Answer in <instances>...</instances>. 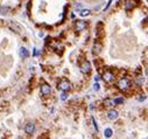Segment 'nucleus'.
Returning <instances> with one entry per match:
<instances>
[{
  "label": "nucleus",
  "instance_id": "nucleus-3",
  "mask_svg": "<svg viewBox=\"0 0 148 139\" xmlns=\"http://www.w3.org/2000/svg\"><path fill=\"white\" fill-rule=\"evenodd\" d=\"M70 87H71V84H70L69 81L62 79V81L58 83V87H57V88H58L59 90H62V91H68V90H70Z\"/></svg>",
  "mask_w": 148,
  "mask_h": 139
},
{
  "label": "nucleus",
  "instance_id": "nucleus-4",
  "mask_svg": "<svg viewBox=\"0 0 148 139\" xmlns=\"http://www.w3.org/2000/svg\"><path fill=\"white\" fill-rule=\"evenodd\" d=\"M81 71L83 72V74H90V71H91V64H90V62L88 61H85V62H83L82 63V66H81Z\"/></svg>",
  "mask_w": 148,
  "mask_h": 139
},
{
  "label": "nucleus",
  "instance_id": "nucleus-13",
  "mask_svg": "<svg viewBox=\"0 0 148 139\" xmlns=\"http://www.w3.org/2000/svg\"><path fill=\"white\" fill-rule=\"evenodd\" d=\"M90 13H91V11L90 9H81V12H79V15L81 16H88V15H90Z\"/></svg>",
  "mask_w": 148,
  "mask_h": 139
},
{
  "label": "nucleus",
  "instance_id": "nucleus-15",
  "mask_svg": "<svg viewBox=\"0 0 148 139\" xmlns=\"http://www.w3.org/2000/svg\"><path fill=\"white\" fill-rule=\"evenodd\" d=\"M104 135H105V137H106V138L112 137V130H111V129H106V130H105V132H104Z\"/></svg>",
  "mask_w": 148,
  "mask_h": 139
},
{
  "label": "nucleus",
  "instance_id": "nucleus-23",
  "mask_svg": "<svg viewBox=\"0 0 148 139\" xmlns=\"http://www.w3.org/2000/svg\"><path fill=\"white\" fill-rule=\"evenodd\" d=\"M111 2H112V1H109V2H107V6L105 7V9H104V11H106V9H107V8L110 7V5H111Z\"/></svg>",
  "mask_w": 148,
  "mask_h": 139
},
{
  "label": "nucleus",
  "instance_id": "nucleus-21",
  "mask_svg": "<svg viewBox=\"0 0 148 139\" xmlns=\"http://www.w3.org/2000/svg\"><path fill=\"white\" fill-rule=\"evenodd\" d=\"M33 55H34V56H37V55H39V52H37L36 48H34V50H33Z\"/></svg>",
  "mask_w": 148,
  "mask_h": 139
},
{
  "label": "nucleus",
  "instance_id": "nucleus-24",
  "mask_svg": "<svg viewBox=\"0 0 148 139\" xmlns=\"http://www.w3.org/2000/svg\"><path fill=\"white\" fill-rule=\"evenodd\" d=\"M98 79H99V76H96V77H94V81H96V82H97V81H98Z\"/></svg>",
  "mask_w": 148,
  "mask_h": 139
},
{
  "label": "nucleus",
  "instance_id": "nucleus-2",
  "mask_svg": "<svg viewBox=\"0 0 148 139\" xmlns=\"http://www.w3.org/2000/svg\"><path fill=\"white\" fill-rule=\"evenodd\" d=\"M86 26H88L86 21H83V20H77V21L75 22V29H76L77 32L84 31V29L86 28Z\"/></svg>",
  "mask_w": 148,
  "mask_h": 139
},
{
  "label": "nucleus",
  "instance_id": "nucleus-12",
  "mask_svg": "<svg viewBox=\"0 0 148 139\" xmlns=\"http://www.w3.org/2000/svg\"><path fill=\"white\" fill-rule=\"evenodd\" d=\"M19 53H20L21 59H27V57H28V55H29V53H28L27 48H25V47H21V48H20V50H19Z\"/></svg>",
  "mask_w": 148,
  "mask_h": 139
},
{
  "label": "nucleus",
  "instance_id": "nucleus-19",
  "mask_svg": "<svg viewBox=\"0 0 148 139\" xmlns=\"http://www.w3.org/2000/svg\"><path fill=\"white\" fill-rule=\"evenodd\" d=\"M99 87H100V85H99L98 83H94V85H93V89H94L96 91H98V90H99Z\"/></svg>",
  "mask_w": 148,
  "mask_h": 139
},
{
  "label": "nucleus",
  "instance_id": "nucleus-25",
  "mask_svg": "<svg viewBox=\"0 0 148 139\" xmlns=\"http://www.w3.org/2000/svg\"><path fill=\"white\" fill-rule=\"evenodd\" d=\"M147 75H148V69H147Z\"/></svg>",
  "mask_w": 148,
  "mask_h": 139
},
{
  "label": "nucleus",
  "instance_id": "nucleus-8",
  "mask_svg": "<svg viewBox=\"0 0 148 139\" xmlns=\"http://www.w3.org/2000/svg\"><path fill=\"white\" fill-rule=\"evenodd\" d=\"M34 131H35V124L34 123H28L26 125V127H25V132L27 135H33Z\"/></svg>",
  "mask_w": 148,
  "mask_h": 139
},
{
  "label": "nucleus",
  "instance_id": "nucleus-20",
  "mask_svg": "<svg viewBox=\"0 0 148 139\" xmlns=\"http://www.w3.org/2000/svg\"><path fill=\"white\" fill-rule=\"evenodd\" d=\"M92 122H93V126H94V129H96V131H98V125H97V123H96V120H94V118H92Z\"/></svg>",
  "mask_w": 148,
  "mask_h": 139
},
{
  "label": "nucleus",
  "instance_id": "nucleus-11",
  "mask_svg": "<svg viewBox=\"0 0 148 139\" xmlns=\"http://www.w3.org/2000/svg\"><path fill=\"white\" fill-rule=\"evenodd\" d=\"M100 52H101V44L98 43V42H96L94 46H93V50H92V53H93V55H98Z\"/></svg>",
  "mask_w": 148,
  "mask_h": 139
},
{
  "label": "nucleus",
  "instance_id": "nucleus-17",
  "mask_svg": "<svg viewBox=\"0 0 148 139\" xmlns=\"http://www.w3.org/2000/svg\"><path fill=\"white\" fill-rule=\"evenodd\" d=\"M135 81H136V83L139 84V85H142V83H144V77H141V76H139V77H136L135 78Z\"/></svg>",
  "mask_w": 148,
  "mask_h": 139
},
{
  "label": "nucleus",
  "instance_id": "nucleus-10",
  "mask_svg": "<svg viewBox=\"0 0 148 139\" xmlns=\"http://www.w3.org/2000/svg\"><path fill=\"white\" fill-rule=\"evenodd\" d=\"M118 117H119V113L116 111V110H111V111H109V113H107V118H109L110 120H116Z\"/></svg>",
  "mask_w": 148,
  "mask_h": 139
},
{
  "label": "nucleus",
  "instance_id": "nucleus-5",
  "mask_svg": "<svg viewBox=\"0 0 148 139\" xmlns=\"http://www.w3.org/2000/svg\"><path fill=\"white\" fill-rule=\"evenodd\" d=\"M50 92H51V88L49 84H43L41 87V95L42 96H48V95H50Z\"/></svg>",
  "mask_w": 148,
  "mask_h": 139
},
{
  "label": "nucleus",
  "instance_id": "nucleus-18",
  "mask_svg": "<svg viewBox=\"0 0 148 139\" xmlns=\"http://www.w3.org/2000/svg\"><path fill=\"white\" fill-rule=\"evenodd\" d=\"M66 98H68V95L65 94V91H63L62 95H61V99H62V101H65Z\"/></svg>",
  "mask_w": 148,
  "mask_h": 139
},
{
  "label": "nucleus",
  "instance_id": "nucleus-7",
  "mask_svg": "<svg viewBox=\"0 0 148 139\" xmlns=\"http://www.w3.org/2000/svg\"><path fill=\"white\" fill-rule=\"evenodd\" d=\"M135 1L134 0H126L125 1V6H124V8H125V11H131V9H133L134 7H135Z\"/></svg>",
  "mask_w": 148,
  "mask_h": 139
},
{
  "label": "nucleus",
  "instance_id": "nucleus-9",
  "mask_svg": "<svg viewBox=\"0 0 148 139\" xmlns=\"http://www.w3.org/2000/svg\"><path fill=\"white\" fill-rule=\"evenodd\" d=\"M103 78H104V81H105V82H111V81H113L114 75H113L111 71H105V72H104V75H103Z\"/></svg>",
  "mask_w": 148,
  "mask_h": 139
},
{
  "label": "nucleus",
  "instance_id": "nucleus-1",
  "mask_svg": "<svg viewBox=\"0 0 148 139\" xmlns=\"http://www.w3.org/2000/svg\"><path fill=\"white\" fill-rule=\"evenodd\" d=\"M117 87H118L120 90H127V89L131 88V81L128 78H121L118 82Z\"/></svg>",
  "mask_w": 148,
  "mask_h": 139
},
{
  "label": "nucleus",
  "instance_id": "nucleus-26",
  "mask_svg": "<svg viewBox=\"0 0 148 139\" xmlns=\"http://www.w3.org/2000/svg\"><path fill=\"white\" fill-rule=\"evenodd\" d=\"M147 2H148V0H147Z\"/></svg>",
  "mask_w": 148,
  "mask_h": 139
},
{
  "label": "nucleus",
  "instance_id": "nucleus-6",
  "mask_svg": "<svg viewBox=\"0 0 148 139\" xmlns=\"http://www.w3.org/2000/svg\"><path fill=\"white\" fill-rule=\"evenodd\" d=\"M8 26H9V28H12L14 32H21L22 31V27L19 25V24H16V22H14V21H9L8 22Z\"/></svg>",
  "mask_w": 148,
  "mask_h": 139
},
{
  "label": "nucleus",
  "instance_id": "nucleus-14",
  "mask_svg": "<svg viewBox=\"0 0 148 139\" xmlns=\"http://www.w3.org/2000/svg\"><path fill=\"white\" fill-rule=\"evenodd\" d=\"M8 11H9V8H8L7 6H1V7H0V14H2V15L7 14Z\"/></svg>",
  "mask_w": 148,
  "mask_h": 139
},
{
  "label": "nucleus",
  "instance_id": "nucleus-16",
  "mask_svg": "<svg viewBox=\"0 0 148 139\" xmlns=\"http://www.w3.org/2000/svg\"><path fill=\"white\" fill-rule=\"evenodd\" d=\"M112 102H113V105L121 104V103H124V98H116V99H113Z\"/></svg>",
  "mask_w": 148,
  "mask_h": 139
},
{
  "label": "nucleus",
  "instance_id": "nucleus-22",
  "mask_svg": "<svg viewBox=\"0 0 148 139\" xmlns=\"http://www.w3.org/2000/svg\"><path fill=\"white\" fill-rule=\"evenodd\" d=\"M76 8H77V9H81V8H82V5H81V4H77V5H76Z\"/></svg>",
  "mask_w": 148,
  "mask_h": 139
}]
</instances>
